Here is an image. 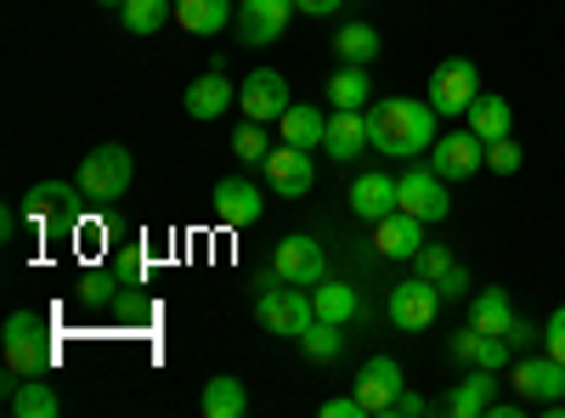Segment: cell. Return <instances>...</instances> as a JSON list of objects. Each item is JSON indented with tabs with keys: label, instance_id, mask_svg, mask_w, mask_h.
<instances>
[{
	"label": "cell",
	"instance_id": "3",
	"mask_svg": "<svg viewBox=\"0 0 565 418\" xmlns=\"http://www.w3.org/2000/svg\"><path fill=\"white\" fill-rule=\"evenodd\" d=\"M130 175H136L130 148L103 142V148H90V153L79 159V193H85V199H97V204H114V199H125Z\"/></svg>",
	"mask_w": 565,
	"mask_h": 418
},
{
	"label": "cell",
	"instance_id": "31",
	"mask_svg": "<svg viewBox=\"0 0 565 418\" xmlns=\"http://www.w3.org/2000/svg\"><path fill=\"white\" fill-rule=\"evenodd\" d=\"M12 412H18V418H57L63 401H57V390L45 385V379H23V385L12 390Z\"/></svg>",
	"mask_w": 565,
	"mask_h": 418
},
{
	"label": "cell",
	"instance_id": "1",
	"mask_svg": "<svg viewBox=\"0 0 565 418\" xmlns=\"http://www.w3.org/2000/svg\"><path fill=\"white\" fill-rule=\"evenodd\" d=\"M367 142L385 159H418L436 148V108L413 97H385L380 108H367Z\"/></svg>",
	"mask_w": 565,
	"mask_h": 418
},
{
	"label": "cell",
	"instance_id": "7",
	"mask_svg": "<svg viewBox=\"0 0 565 418\" xmlns=\"http://www.w3.org/2000/svg\"><path fill=\"white\" fill-rule=\"evenodd\" d=\"M351 390H356V401H362L367 418H391L396 401H402V390H407V379H402V367L391 356H367Z\"/></svg>",
	"mask_w": 565,
	"mask_h": 418
},
{
	"label": "cell",
	"instance_id": "32",
	"mask_svg": "<svg viewBox=\"0 0 565 418\" xmlns=\"http://www.w3.org/2000/svg\"><path fill=\"white\" fill-rule=\"evenodd\" d=\"M125 29L130 34H159L170 18H175V0H125Z\"/></svg>",
	"mask_w": 565,
	"mask_h": 418
},
{
	"label": "cell",
	"instance_id": "11",
	"mask_svg": "<svg viewBox=\"0 0 565 418\" xmlns=\"http://www.w3.org/2000/svg\"><path fill=\"white\" fill-rule=\"evenodd\" d=\"M238 114L244 119H260V125H277L289 114V79L277 68H255L244 85H238Z\"/></svg>",
	"mask_w": 565,
	"mask_h": 418
},
{
	"label": "cell",
	"instance_id": "21",
	"mask_svg": "<svg viewBox=\"0 0 565 418\" xmlns=\"http://www.w3.org/2000/svg\"><path fill=\"white\" fill-rule=\"evenodd\" d=\"M373 249H380L385 260H413V255L424 249V221L407 215V210L385 215L380 226H373Z\"/></svg>",
	"mask_w": 565,
	"mask_h": 418
},
{
	"label": "cell",
	"instance_id": "25",
	"mask_svg": "<svg viewBox=\"0 0 565 418\" xmlns=\"http://www.w3.org/2000/svg\"><path fill=\"white\" fill-rule=\"evenodd\" d=\"M199 407H204L210 418H244V412H249V390H244V379H232V374H215V379L204 385Z\"/></svg>",
	"mask_w": 565,
	"mask_h": 418
},
{
	"label": "cell",
	"instance_id": "35",
	"mask_svg": "<svg viewBox=\"0 0 565 418\" xmlns=\"http://www.w3.org/2000/svg\"><path fill=\"white\" fill-rule=\"evenodd\" d=\"M452 266H458V260H452V249H447V244H424V249L413 255V271H418V277H430V283H441V277H447Z\"/></svg>",
	"mask_w": 565,
	"mask_h": 418
},
{
	"label": "cell",
	"instance_id": "14",
	"mask_svg": "<svg viewBox=\"0 0 565 418\" xmlns=\"http://www.w3.org/2000/svg\"><path fill=\"white\" fill-rule=\"evenodd\" d=\"M396 193H402V210L418 215L424 226H430V221H447V210H452L447 181H441L436 170H407V175H396Z\"/></svg>",
	"mask_w": 565,
	"mask_h": 418
},
{
	"label": "cell",
	"instance_id": "15",
	"mask_svg": "<svg viewBox=\"0 0 565 418\" xmlns=\"http://www.w3.org/2000/svg\"><path fill=\"white\" fill-rule=\"evenodd\" d=\"M300 7L295 0H238V40L244 45H271L282 40V29H289Z\"/></svg>",
	"mask_w": 565,
	"mask_h": 418
},
{
	"label": "cell",
	"instance_id": "41",
	"mask_svg": "<svg viewBox=\"0 0 565 418\" xmlns=\"http://www.w3.org/2000/svg\"><path fill=\"white\" fill-rule=\"evenodd\" d=\"M436 289H441V300H458V294H469V271H463V266H452V271L441 277Z\"/></svg>",
	"mask_w": 565,
	"mask_h": 418
},
{
	"label": "cell",
	"instance_id": "9",
	"mask_svg": "<svg viewBox=\"0 0 565 418\" xmlns=\"http://www.w3.org/2000/svg\"><path fill=\"white\" fill-rule=\"evenodd\" d=\"M266 175V187L277 199H306L311 193V181H317V164H311V148H295V142H277L260 164Z\"/></svg>",
	"mask_w": 565,
	"mask_h": 418
},
{
	"label": "cell",
	"instance_id": "12",
	"mask_svg": "<svg viewBox=\"0 0 565 418\" xmlns=\"http://www.w3.org/2000/svg\"><path fill=\"white\" fill-rule=\"evenodd\" d=\"M74 210H79V187H68V181H40V187L23 193V221L40 232L74 226Z\"/></svg>",
	"mask_w": 565,
	"mask_h": 418
},
{
	"label": "cell",
	"instance_id": "4",
	"mask_svg": "<svg viewBox=\"0 0 565 418\" xmlns=\"http://www.w3.org/2000/svg\"><path fill=\"white\" fill-rule=\"evenodd\" d=\"M255 311H260V329H266V334H282V340H300L311 322H317L311 289H300V283H277V289H266V294L255 300Z\"/></svg>",
	"mask_w": 565,
	"mask_h": 418
},
{
	"label": "cell",
	"instance_id": "39",
	"mask_svg": "<svg viewBox=\"0 0 565 418\" xmlns=\"http://www.w3.org/2000/svg\"><path fill=\"white\" fill-rule=\"evenodd\" d=\"M322 418H367V412H362V401H356V390H351V396L322 401Z\"/></svg>",
	"mask_w": 565,
	"mask_h": 418
},
{
	"label": "cell",
	"instance_id": "16",
	"mask_svg": "<svg viewBox=\"0 0 565 418\" xmlns=\"http://www.w3.org/2000/svg\"><path fill=\"white\" fill-rule=\"evenodd\" d=\"M181 108L193 114V119H226L232 108H238V85H232L221 68H210V74H199L193 85H186V97H181Z\"/></svg>",
	"mask_w": 565,
	"mask_h": 418
},
{
	"label": "cell",
	"instance_id": "44",
	"mask_svg": "<svg viewBox=\"0 0 565 418\" xmlns=\"http://www.w3.org/2000/svg\"><path fill=\"white\" fill-rule=\"evenodd\" d=\"M103 7H125V0H103Z\"/></svg>",
	"mask_w": 565,
	"mask_h": 418
},
{
	"label": "cell",
	"instance_id": "38",
	"mask_svg": "<svg viewBox=\"0 0 565 418\" xmlns=\"http://www.w3.org/2000/svg\"><path fill=\"white\" fill-rule=\"evenodd\" d=\"M543 351H548L554 362H565V306L543 322Z\"/></svg>",
	"mask_w": 565,
	"mask_h": 418
},
{
	"label": "cell",
	"instance_id": "8",
	"mask_svg": "<svg viewBox=\"0 0 565 418\" xmlns=\"http://www.w3.org/2000/svg\"><path fill=\"white\" fill-rule=\"evenodd\" d=\"M424 159H430V170L441 181H469V175L487 170V142L476 130H447V136H436V148Z\"/></svg>",
	"mask_w": 565,
	"mask_h": 418
},
{
	"label": "cell",
	"instance_id": "33",
	"mask_svg": "<svg viewBox=\"0 0 565 418\" xmlns=\"http://www.w3.org/2000/svg\"><path fill=\"white\" fill-rule=\"evenodd\" d=\"M266 153H271V136H266L260 119H244L238 130H232V159L238 164H266Z\"/></svg>",
	"mask_w": 565,
	"mask_h": 418
},
{
	"label": "cell",
	"instance_id": "23",
	"mask_svg": "<svg viewBox=\"0 0 565 418\" xmlns=\"http://www.w3.org/2000/svg\"><path fill=\"white\" fill-rule=\"evenodd\" d=\"M232 18V0H175V23L186 29V34H221Z\"/></svg>",
	"mask_w": 565,
	"mask_h": 418
},
{
	"label": "cell",
	"instance_id": "40",
	"mask_svg": "<svg viewBox=\"0 0 565 418\" xmlns=\"http://www.w3.org/2000/svg\"><path fill=\"white\" fill-rule=\"evenodd\" d=\"M108 289H114L108 277H79V300L85 306H108Z\"/></svg>",
	"mask_w": 565,
	"mask_h": 418
},
{
	"label": "cell",
	"instance_id": "17",
	"mask_svg": "<svg viewBox=\"0 0 565 418\" xmlns=\"http://www.w3.org/2000/svg\"><path fill=\"white\" fill-rule=\"evenodd\" d=\"M345 199H351V215H356V221H373V226H380L385 215H396V210H402V193H396V175H380V170H367V175H356Z\"/></svg>",
	"mask_w": 565,
	"mask_h": 418
},
{
	"label": "cell",
	"instance_id": "13",
	"mask_svg": "<svg viewBox=\"0 0 565 418\" xmlns=\"http://www.w3.org/2000/svg\"><path fill=\"white\" fill-rule=\"evenodd\" d=\"M514 390H521L526 407H548V401H559V396H565V362H554L548 351L521 356V362H514Z\"/></svg>",
	"mask_w": 565,
	"mask_h": 418
},
{
	"label": "cell",
	"instance_id": "26",
	"mask_svg": "<svg viewBox=\"0 0 565 418\" xmlns=\"http://www.w3.org/2000/svg\"><path fill=\"white\" fill-rule=\"evenodd\" d=\"M469 130L481 136V142H498V136H509V125H514V114H509V103L503 97H492V90H481L476 103H469Z\"/></svg>",
	"mask_w": 565,
	"mask_h": 418
},
{
	"label": "cell",
	"instance_id": "29",
	"mask_svg": "<svg viewBox=\"0 0 565 418\" xmlns=\"http://www.w3.org/2000/svg\"><path fill=\"white\" fill-rule=\"evenodd\" d=\"M469 322L487 334H503L509 322H514V306H509V289H481V294H469Z\"/></svg>",
	"mask_w": 565,
	"mask_h": 418
},
{
	"label": "cell",
	"instance_id": "18",
	"mask_svg": "<svg viewBox=\"0 0 565 418\" xmlns=\"http://www.w3.org/2000/svg\"><path fill=\"white\" fill-rule=\"evenodd\" d=\"M362 148H373V142H367V108H334V114H328L322 153L340 159V164H351V159H362Z\"/></svg>",
	"mask_w": 565,
	"mask_h": 418
},
{
	"label": "cell",
	"instance_id": "43",
	"mask_svg": "<svg viewBox=\"0 0 565 418\" xmlns=\"http://www.w3.org/2000/svg\"><path fill=\"white\" fill-rule=\"evenodd\" d=\"M424 412H430V401H424V396H407V390H402V401H396V418H424Z\"/></svg>",
	"mask_w": 565,
	"mask_h": 418
},
{
	"label": "cell",
	"instance_id": "2",
	"mask_svg": "<svg viewBox=\"0 0 565 418\" xmlns=\"http://www.w3.org/2000/svg\"><path fill=\"white\" fill-rule=\"evenodd\" d=\"M0 345H7V374H12V379H7V396H12L23 379H40L45 367H52V334H45V317H40V311H12Z\"/></svg>",
	"mask_w": 565,
	"mask_h": 418
},
{
	"label": "cell",
	"instance_id": "36",
	"mask_svg": "<svg viewBox=\"0 0 565 418\" xmlns=\"http://www.w3.org/2000/svg\"><path fill=\"white\" fill-rule=\"evenodd\" d=\"M487 170L514 175V170H521V142H514V136H498V142H487Z\"/></svg>",
	"mask_w": 565,
	"mask_h": 418
},
{
	"label": "cell",
	"instance_id": "19",
	"mask_svg": "<svg viewBox=\"0 0 565 418\" xmlns=\"http://www.w3.org/2000/svg\"><path fill=\"white\" fill-rule=\"evenodd\" d=\"M492 401H498V367H469L441 407H447L452 418H487Z\"/></svg>",
	"mask_w": 565,
	"mask_h": 418
},
{
	"label": "cell",
	"instance_id": "42",
	"mask_svg": "<svg viewBox=\"0 0 565 418\" xmlns=\"http://www.w3.org/2000/svg\"><path fill=\"white\" fill-rule=\"evenodd\" d=\"M295 7H300L306 18H334V12L345 7V0H295Z\"/></svg>",
	"mask_w": 565,
	"mask_h": 418
},
{
	"label": "cell",
	"instance_id": "10",
	"mask_svg": "<svg viewBox=\"0 0 565 418\" xmlns=\"http://www.w3.org/2000/svg\"><path fill=\"white\" fill-rule=\"evenodd\" d=\"M481 97V68L469 57H447L430 74V108L436 114H469V103Z\"/></svg>",
	"mask_w": 565,
	"mask_h": 418
},
{
	"label": "cell",
	"instance_id": "24",
	"mask_svg": "<svg viewBox=\"0 0 565 418\" xmlns=\"http://www.w3.org/2000/svg\"><path fill=\"white\" fill-rule=\"evenodd\" d=\"M373 103V79L362 63H340L328 79V108H367Z\"/></svg>",
	"mask_w": 565,
	"mask_h": 418
},
{
	"label": "cell",
	"instance_id": "37",
	"mask_svg": "<svg viewBox=\"0 0 565 418\" xmlns=\"http://www.w3.org/2000/svg\"><path fill=\"white\" fill-rule=\"evenodd\" d=\"M503 340H509V351H532V345H543V329H532L526 317H514L503 329Z\"/></svg>",
	"mask_w": 565,
	"mask_h": 418
},
{
	"label": "cell",
	"instance_id": "6",
	"mask_svg": "<svg viewBox=\"0 0 565 418\" xmlns=\"http://www.w3.org/2000/svg\"><path fill=\"white\" fill-rule=\"evenodd\" d=\"M271 277L277 283H300V289H317L328 277V255L317 238H306V232H289L277 249H271Z\"/></svg>",
	"mask_w": 565,
	"mask_h": 418
},
{
	"label": "cell",
	"instance_id": "22",
	"mask_svg": "<svg viewBox=\"0 0 565 418\" xmlns=\"http://www.w3.org/2000/svg\"><path fill=\"white\" fill-rule=\"evenodd\" d=\"M452 356L469 362V367H503L514 351H509L503 334H487V329H476V322H469L463 334H452Z\"/></svg>",
	"mask_w": 565,
	"mask_h": 418
},
{
	"label": "cell",
	"instance_id": "28",
	"mask_svg": "<svg viewBox=\"0 0 565 418\" xmlns=\"http://www.w3.org/2000/svg\"><path fill=\"white\" fill-rule=\"evenodd\" d=\"M311 306H317V317H322V322H340V329H345V322L362 311L356 289H351V283H328V277L311 289Z\"/></svg>",
	"mask_w": 565,
	"mask_h": 418
},
{
	"label": "cell",
	"instance_id": "34",
	"mask_svg": "<svg viewBox=\"0 0 565 418\" xmlns=\"http://www.w3.org/2000/svg\"><path fill=\"white\" fill-rule=\"evenodd\" d=\"M300 345H306V356H311V362H334V356H340V345H345V334H340V322H322V317H317L311 329L300 334Z\"/></svg>",
	"mask_w": 565,
	"mask_h": 418
},
{
	"label": "cell",
	"instance_id": "27",
	"mask_svg": "<svg viewBox=\"0 0 565 418\" xmlns=\"http://www.w3.org/2000/svg\"><path fill=\"white\" fill-rule=\"evenodd\" d=\"M277 125H282V142H295V148H322V136H328V114L300 108V103H289V114H282Z\"/></svg>",
	"mask_w": 565,
	"mask_h": 418
},
{
	"label": "cell",
	"instance_id": "30",
	"mask_svg": "<svg viewBox=\"0 0 565 418\" xmlns=\"http://www.w3.org/2000/svg\"><path fill=\"white\" fill-rule=\"evenodd\" d=\"M334 52H340V63H373L380 57V29L373 23H340V34H334Z\"/></svg>",
	"mask_w": 565,
	"mask_h": 418
},
{
	"label": "cell",
	"instance_id": "20",
	"mask_svg": "<svg viewBox=\"0 0 565 418\" xmlns=\"http://www.w3.org/2000/svg\"><path fill=\"white\" fill-rule=\"evenodd\" d=\"M260 210H266V199H260L255 181H244V175L215 181V221H226V226H255Z\"/></svg>",
	"mask_w": 565,
	"mask_h": 418
},
{
	"label": "cell",
	"instance_id": "5",
	"mask_svg": "<svg viewBox=\"0 0 565 418\" xmlns=\"http://www.w3.org/2000/svg\"><path fill=\"white\" fill-rule=\"evenodd\" d=\"M385 311H391V322L402 334H424L430 322L441 317V289L430 283V277H402V283L391 289V300H385Z\"/></svg>",
	"mask_w": 565,
	"mask_h": 418
}]
</instances>
